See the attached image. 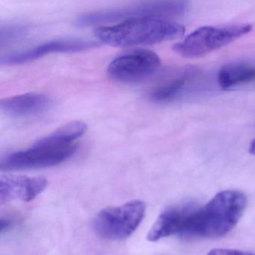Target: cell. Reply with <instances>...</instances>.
<instances>
[{
	"label": "cell",
	"mask_w": 255,
	"mask_h": 255,
	"mask_svg": "<svg viewBox=\"0 0 255 255\" xmlns=\"http://www.w3.org/2000/svg\"><path fill=\"white\" fill-rule=\"evenodd\" d=\"M47 186V180L44 177L2 176L0 178V201H31L39 195Z\"/></svg>",
	"instance_id": "cell-10"
},
{
	"label": "cell",
	"mask_w": 255,
	"mask_h": 255,
	"mask_svg": "<svg viewBox=\"0 0 255 255\" xmlns=\"http://www.w3.org/2000/svg\"><path fill=\"white\" fill-rule=\"evenodd\" d=\"M160 65V59L156 53L139 49L115 59L109 65L107 74L116 81L135 83L153 75Z\"/></svg>",
	"instance_id": "cell-7"
},
{
	"label": "cell",
	"mask_w": 255,
	"mask_h": 255,
	"mask_svg": "<svg viewBox=\"0 0 255 255\" xmlns=\"http://www.w3.org/2000/svg\"><path fill=\"white\" fill-rule=\"evenodd\" d=\"M198 207L195 204H186L164 210L149 231L147 240L156 242L171 236L183 237Z\"/></svg>",
	"instance_id": "cell-8"
},
{
	"label": "cell",
	"mask_w": 255,
	"mask_h": 255,
	"mask_svg": "<svg viewBox=\"0 0 255 255\" xmlns=\"http://www.w3.org/2000/svg\"><path fill=\"white\" fill-rule=\"evenodd\" d=\"M97 38L113 47L148 45L181 38L184 26L167 19L140 17L94 31Z\"/></svg>",
	"instance_id": "cell-2"
},
{
	"label": "cell",
	"mask_w": 255,
	"mask_h": 255,
	"mask_svg": "<svg viewBox=\"0 0 255 255\" xmlns=\"http://www.w3.org/2000/svg\"><path fill=\"white\" fill-rule=\"evenodd\" d=\"M50 103V98L42 94L28 93L2 99L0 108L10 116L23 117L42 113Z\"/></svg>",
	"instance_id": "cell-11"
},
{
	"label": "cell",
	"mask_w": 255,
	"mask_h": 255,
	"mask_svg": "<svg viewBox=\"0 0 255 255\" xmlns=\"http://www.w3.org/2000/svg\"><path fill=\"white\" fill-rule=\"evenodd\" d=\"M11 226V222L8 220H4L3 219H1V222H0V230H1V232H3V231H6L8 228Z\"/></svg>",
	"instance_id": "cell-15"
},
{
	"label": "cell",
	"mask_w": 255,
	"mask_h": 255,
	"mask_svg": "<svg viewBox=\"0 0 255 255\" xmlns=\"http://www.w3.org/2000/svg\"><path fill=\"white\" fill-rule=\"evenodd\" d=\"M207 255H255V254L234 249H216L210 251Z\"/></svg>",
	"instance_id": "cell-14"
},
{
	"label": "cell",
	"mask_w": 255,
	"mask_h": 255,
	"mask_svg": "<svg viewBox=\"0 0 255 255\" xmlns=\"http://www.w3.org/2000/svg\"><path fill=\"white\" fill-rule=\"evenodd\" d=\"M249 153L251 154L255 155V140H254L252 143H251L250 147H249Z\"/></svg>",
	"instance_id": "cell-16"
},
{
	"label": "cell",
	"mask_w": 255,
	"mask_h": 255,
	"mask_svg": "<svg viewBox=\"0 0 255 255\" xmlns=\"http://www.w3.org/2000/svg\"><path fill=\"white\" fill-rule=\"evenodd\" d=\"M101 43L98 41H85V40L67 39L55 40L44 43L32 50L14 54L7 55L1 58L2 65H19L31 62L45 55L52 53H74L83 51L89 49L100 47Z\"/></svg>",
	"instance_id": "cell-9"
},
{
	"label": "cell",
	"mask_w": 255,
	"mask_h": 255,
	"mask_svg": "<svg viewBox=\"0 0 255 255\" xmlns=\"http://www.w3.org/2000/svg\"><path fill=\"white\" fill-rule=\"evenodd\" d=\"M145 210V204L139 200L104 209L94 220V231L105 240H125L136 231L144 219Z\"/></svg>",
	"instance_id": "cell-5"
},
{
	"label": "cell",
	"mask_w": 255,
	"mask_h": 255,
	"mask_svg": "<svg viewBox=\"0 0 255 255\" xmlns=\"http://www.w3.org/2000/svg\"><path fill=\"white\" fill-rule=\"evenodd\" d=\"M187 80V75L181 76L153 91L150 98L156 103L171 102L181 95L186 87Z\"/></svg>",
	"instance_id": "cell-13"
},
{
	"label": "cell",
	"mask_w": 255,
	"mask_h": 255,
	"mask_svg": "<svg viewBox=\"0 0 255 255\" xmlns=\"http://www.w3.org/2000/svg\"><path fill=\"white\" fill-rule=\"evenodd\" d=\"M187 8L188 2L184 1L144 2L125 8L83 14L76 20V24L79 26H89L119 20L126 21L140 17H156L168 20L170 17L183 15Z\"/></svg>",
	"instance_id": "cell-4"
},
{
	"label": "cell",
	"mask_w": 255,
	"mask_h": 255,
	"mask_svg": "<svg viewBox=\"0 0 255 255\" xmlns=\"http://www.w3.org/2000/svg\"><path fill=\"white\" fill-rule=\"evenodd\" d=\"M247 205L246 195L225 190L216 194L194 213L183 238L216 239L229 234L238 223Z\"/></svg>",
	"instance_id": "cell-1"
},
{
	"label": "cell",
	"mask_w": 255,
	"mask_h": 255,
	"mask_svg": "<svg viewBox=\"0 0 255 255\" xmlns=\"http://www.w3.org/2000/svg\"><path fill=\"white\" fill-rule=\"evenodd\" d=\"M252 30L249 24L204 26L174 44L173 50L183 57H200L231 44Z\"/></svg>",
	"instance_id": "cell-6"
},
{
	"label": "cell",
	"mask_w": 255,
	"mask_h": 255,
	"mask_svg": "<svg viewBox=\"0 0 255 255\" xmlns=\"http://www.w3.org/2000/svg\"><path fill=\"white\" fill-rule=\"evenodd\" d=\"M218 83L222 89H230L255 82V65L247 62H233L221 68Z\"/></svg>",
	"instance_id": "cell-12"
},
{
	"label": "cell",
	"mask_w": 255,
	"mask_h": 255,
	"mask_svg": "<svg viewBox=\"0 0 255 255\" xmlns=\"http://www.w3.org/2000/svg\"><path fill=\"white\" fill-rule=\"evenodd\" d=\"M77 144L59 141L52 135L44 137L30 148L14 152L2 158V171L47 168L62 163L77 150Z\"/></svg>",
	"instance_id": "cell-3"
}]
</instances>
